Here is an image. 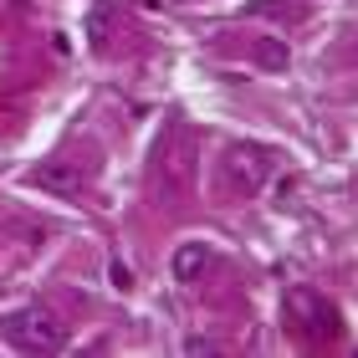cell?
<instances>
[{
    "instance_id": "obj_3",
    "label": "cell",
    "mask_w": 358,
    "mask_h": 358,
    "mask_svg": "<svg viewBox=\"0 0 358 358\" xmlns=\"http://www.w3.org/2000/svg\"><path fill=\"white\" fill-rule=\"evenodd\" d=\"M271 164H276V154L262 149V143H241V149H231V174L241 179V189H256L271 174Z\"/></svg>"
},
{
    "instance_id": "obj_7",
    "label": "cell",
    "mask_w": 358,
    "mask_h": 358,
    "mask_svg": "<svg viewBox=\"0 0 358 358\" xmlns=\"http://www.w3.org/2000/svg\"><path fill=\"white\" fill-rule=\"evenodd\" d=\"M185 348H189V353H215V343H210V338H189Z\"/></svg>"
},
{
    "instance_id": "obj_1",
    "label": "cell",
    "mask_w": 358,
    "mask_h": 358,
    "mask_svg": "<svg viewBox=\"0 0 358 358\" xmlns=\"http://www.w3.org/2000/svg\"><path fill=\"white\" fill-rule=\"evenodd\" d=\"M0 338L21 353H57V348H67V322L46 302H26L0 317Z\"/></svg>"
},
{
    "instance_id": "obj_4",
    "label": "cell",
    "mask_w": 358,
    "mask_h": 358,
    "mask_svg": "<svg viewBox=\"0 0 358 358\" xmlns=\"http://www.w3.org/2000/svg\"><path fill=\"white\" fill-rule=\"evenodd\" d=\"M31 185H36V189H52V194H77V189H83V174H77L67 159H46V164L31 169Z\"/></svg>"
},
{
    "instance_id": "obj_6",
    "label": "cell",
    "mask_w": 358,
    "mask_h": 358,
    "mask_svg": "<svg viewBox=\"0 0 358 358\" xmlns=\"http://www.w3.org/2000/svg\"><path fill=\"white\" fill-rule=\"evenodd\" d=\"M251 52H256V62H262V67H287V46H282V41H271V36H262V41L251 46Z\"/></svg>"
},
{
    "instance_id": "obj_5",
    "label": "cell",
    "mask_w": 358,
    "mask_h": 358,
    "mask_svg": "<svg viewBox=\"0 0 358 358\" xmlns=\"http://www.w3.org/2000/svg\"><path fill=\"white\" fill-rule=\"evenodd\" d=\"M210 266V251L200 246V241H185V246L174 251V282H194Z\"/></svg>"
},
{
    "instance_id": "obj_2",
    "label": "cell",
    "mask_w": 358,
    "mask_h": 358,
    "mask_svg": "<svg viewBox=\"0 0 358 358\" xmlns=\"http://www.w3.org/2000/svg\"><path fill=\"white\" fill-rule=\"evenodd\" d=\"M282 307H287V317L297 322L302 333H313V338H333L338 333V307L313 287H287Z\"/></svg>"
}]
</instances>
